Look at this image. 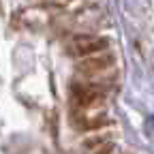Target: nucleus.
<instances>
[{"mask_svg": "<svg viewBox=\"0 0 154 154\" xmlns=\"http://www.w3.org/2000/svg\"><path fill=\"white\" fill-rule=\"evenodd\" d=\"M107 49V41L101 36H90V34H79L73 38L71 43V51L77 56V58H84V56H90V54H99V51H105Z\"/></svg>", "mask_w": 154, "mask_h": 154, "instance_id": "2", "label": "nucleus"}, {"mask_svg": "<svg viewBox=\"0 0 154 154\" xmlns=\"http://www.w3.org/2000/svg\"><path fill=\"white\" fill-rule=\"evenodd\" d=\"M116 64V58L105 49V51H99V54H90V56H84L77 60V71L84 73V75H103V73H109Z\"/></svg>", "mask_w": 154, "mask_h": 154, "instance_id": "1", "label": "nucleus"}, {"mask_svg": "<svg viewBox=\"0 0 154 154\" xmlns=\"http://www.w3.org/2000/svg\"><path fill=\"white\" fill-rule=\"evenodd\" d=\"M73 99H75V105L79 109H92L99 103H103V94L99 88H92V86H75Z\"/></svg>", "mask_w": 154, "mask_h": 154, "instance_id": "3", "label": "nucleus"}]
</instances>
